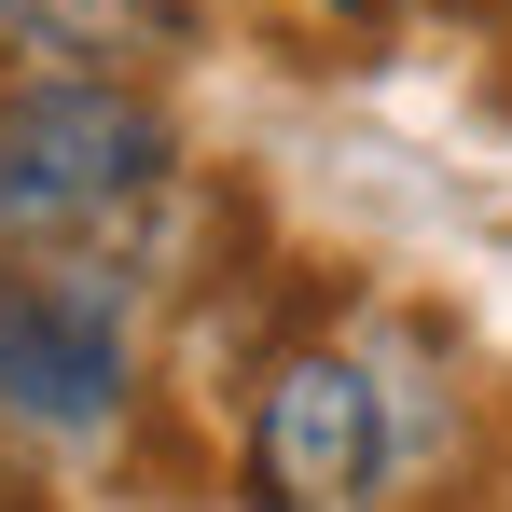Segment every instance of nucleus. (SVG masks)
Returning <instances> with one entry per match:
<instances>
[{"mask_svg": "<svg viewBox=\"0 0 512 512\" xmlns=\"http://www.w3.org/2000/svg\"><path fill=\"white\" fill-rule=\"evenodd\" d=\"M180 194V111L111 70H0V250L125 263Z\"/></svg>", "mask_w": 512, "mask_h": 512, "instance_id": "nucleus-1", "label": "nucleus"}, {"mask_svg": "<svg viewBox=\"0 0 512 512\" xmlns=\"http://www.w3.org/2000/svg\"><path fill=\"white\" fill-rule=\"evenodd\" d=\"M139 402V305L97 250H0V416L42 443H111Z\"/></svg>", "mask_w": 512, "mask_h": 512, "instance_id": "nucleus-3", "label": "nucleus"}, {"mask_svg": "<svg viewBox=\"0 0 512 512\" xmlns=\"http://www.w3.org/2000/svg\"><path fill=\"white\" fill-rule=\"evenodd\" d=\"M194 56V0H0V70H111L153 84Z\"/></svg>", "mask_w": 512, "mask_h": 512, "instance_id": "nucleus-4", "label": "nucleus"}, {"mask_svg": "<svg viewBox=\"0 0 512 512\" xmlns=\"http://www.w3.org/2000/svg\"><path fill=\"white\" fill-rule=\"evenodd\" d=\"M443 14H512V0H443Z\"/></svg>", "mask_w": 512, "mask_h": 512, "instance_id": "nucleus-6", "label": "nucleus"}, {"mask_svg": "<svg viewBox=\"0 0 512 512\" xmlns=\"http://www.w3.org/2000/svg\"><path fill=\"white\" fill-rule=\"evenodd\" d=\"M333 28H388V14H416V0H319Z\"/></svg>", "mask_w": 512, "mask_h": 512, "instance_id": "nucleus-5", "label": "nucleus"}, {"mask_svg": "<svg viewBox=\"0 0 512 512\" xmlns=\"http://www.w3.org/2000/svg\"><path fill=\"white\" fill-rule=\"evenodd\" d=\"M388 499V388L333 333H277L236 402V512H374Z\"/></svg>", "mask_w": 512, "mask_h": 512, "instance_id": "nucleus-2", "label": "nucleus"}]
</instances>
